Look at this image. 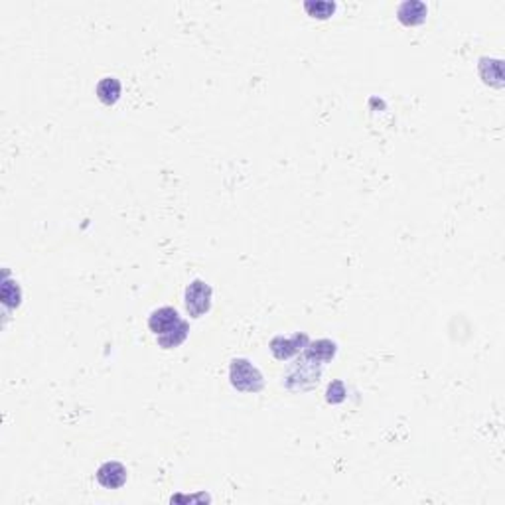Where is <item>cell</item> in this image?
<instances>
[{
    "label": "cell",
    "instance_id": "6da1fadb",
    "mask_svg": "<svg viewBox=\"0 0 505 505\" xmlns=\"http://www.w3.org/2000/svg\"><path fill=\"white\" fill-rule=\"evenodd\" d=\"M229 381L241 393H261L265 389L262 373L249 359L235 357L229 365Z\"/></svg>",
    "mask_w": 505,
    "mask_h": 505
},
{
    "label": "cell",
    "instance_id": "7a4b0ae2",
    "mask_svg": "<svg viewBox=\"0 0 505 505\" xmlns=\"http://www.w3.org/2000/svg\"><path fill=\"white\" fill-rule=\"evenodd\" d=\"M320 365L322 363L312 362L308 357H304L300 354V357L296 359L295 365L290 367V371L287 373L285 377V385H287L290 391H308L312 389L318 379H320Z\"/></svg>",
    "mask_w": 505,
    "mask_h": 505
},
{
    "label": "cell",
    "instance_id": "3957f363",
    "mask_svg": "<svg viewBox=\"0 0 505 505\" xmlns=\"http://www.w3.org/2000/svg\"><path fill=\"white\" fill-rule=\"evenodd\" d=\"M211 295H213V290L205 280H202V278L192 280L185 288V310H188V314L192 318H202L203 314H208L211 310Z\"/></svg>",
    "mask_w": 505,
    "mask_h": 505
},
{
    "label": "cell",
    "instance_id": "277c9868",
    "mask_svg": "<svg viewBox=\"0 0 505 505\" xmlns=\"http://www.w3.org/2000/svg\"><path fill=\"white\" fill-rule=\"evenodd\" d=\"M310 344V337L304 332H296L292 336H277L270 340V354L275 355L277 359L285 362L288 357H292L296 354H302L304 347Z\"/></svg>",
    "mask_w": 505,
    "mask_h": 505
},
{
    "label": "cell",
    "instance_id": "5b68a950",
    "mask_svg": "<svg viewBox=\"0 0 505 505\" xmlns=\"http://www.w3.org/2000/svg\"><path fill=\"white\" fill-rule=\"evenodd\" d=\"M178 324H182V318H180L176 308H172V306H162L148 316V328L154 336L166 334L170 330L176 328Z\"/></svg>",
    "mask_w": 505,
    "mask_h": 505
},
{
    "label": "cell",
    "instance_id": "8992f818",
    "mask_svg": "<svg viewBox=\"0 0 505 505\" xmlns=\"http://www.w3.org/2000/svg\"><path fill=\"white\" fill-rule=\"evenodd\" d=\"M95 476H97V481L101 484L103 488L118 489L126 484V476L128 474H126V468L123 464L111 460V462L101 464Z\"/></svg>",
    "mask_w": 505,
    "mask_h": 505
},
{
    "label": "cell",
    "instance_id": "52a82bcc",
    "mask_svg": "<svg viewBox=\"0 0 505 505\" xmlns=\"http://www.w3.org/2000/svg\"><path fill=\"white\" fill-rule=\"evenodd\" d=\"M429 9L421 0H404L403 4H399L397 9V18L404 26H419L427 20Z\"/></svg>",
    "mask_w": 505,
    "mask_h": 505
},
{
    "label": "cell",
    "instance_id": "ba28073f",
    "mask_svg": "<svg viewBox=\"0 0 505 505\" xmlns=\"http://www.w3.org/2000/svg\"><path fill=\"white\" fill-rule=\"evenodd\" d=\"M336 352V342H332V340H318V342H310V344L306 345L302 355L304 357H308V359H312V362L328 363L334 359Z\"/></svg>",
    "mask_w": 505,
    "mask_h": 505
},
{
    "label": "cell",
    "instance_id": "9c48e42d",
    "mask_svg": "<svg viewBox=\"0 0 505 505\" xmlns=\"http://www.w3.org/2000/svg\"><path fill=\"white\" fill-rule=\"evenodd\" d=\"M97 97L99 101L105 103V105H115V103L121 99V93H123V87H121V81L117 77H103L101 81L97 83Z\"/></svg>",
    "mask_w": 505,
    "mask_h": 505
},
{
    "label": "cell",
    "instance_id": "30bf717a",
    "mask_svg": "<svg viewBox=\"0 0 505 505\" xmlns=\"http://www.w3.org/2000/svg\"><path fill=\"white\" fill-rule=\"evenodd\" d=\"M480 76L484 83L491 87H504V73H501V59H480Z\"/></svg>",
    "mask_w": 505,
    "mask_h": 505
},
{
    "label": "cell",
    "instance_id": "8fae6325",
    "mask_svg": "<svg viewBox=\"0 0 505 505\" xmlns=\"http://www.w3.org/2000/svg\"><path fill=\"white\" fill-rule=\"evenodd\" d=\"M188 334H190V326H188V322L182 320V324H178L176 328L156 337H158V345H160V347H164V350H174L178 345L184 344Z\"/></svg>",
    "mask_w": 505,
    "mask_h": 505
},
{
    "label": "cell",
    "instance_id": "7c38bea8",
    "mask_svg": "<svg viewBox=\"0 0 505 505\" xmlns=\"http://www.w3.org/2000/svg\"><path fill=\"white\" fill-rule=\"evenodd\" d=\"M0 298H2V304L12 310V308H18L20 302H22V288L18 282L10 280V278H4L2 282V290H0Z\"/></svg>",
    "mask_w": 505,
    "mask_h": 505
},
{
    "label": "cell",
    "instance_id": "4fadbf2b",
    "mask_svg": "<svg viewBox=\"0 0 505 505\" xmlns=\"http://www.w3.org/2000/svg\"><path fill=\"white\" fill-rule=\"evenodd\" d=\"M304 9L306 12L310 14L312 18H320V20H326L330 18L334 12H336V2H326V0H316V2H304Z\"/></svg>",
    "mask_w": 505,
    "mask_h": 505
},
{
    "label": "cell",
    "instance_id": "5bb4252c",
    "mask_svg": "<svg viewBox=\"0 0 505 505\" xmlns=\"http://www.w3.org/2000/svg\"><path fill=\"white\" fill-rule=\"evenodd\" d=\"M345 387L342 381H332L328 385V391H326V401L332 404H337L342 403V401H345Z\"/></svg>",
    "mask_w": 505,
    "mask_h": 505
}]
</instances>
